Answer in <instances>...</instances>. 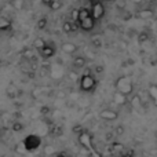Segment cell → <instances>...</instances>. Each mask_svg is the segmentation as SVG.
<instances>
[{
	"instance_id": "20",
	"label": "cell",
	"mask_w": 157,
	"mask_h": 157,
	"mask_svg": "<svg viewBox=\"0 0 157 157\" xmlns=\"http://www.w3.org/2000/svg\"><path fill=\"white\" fill-rule=\"evenodd\" d=\"M11 6H13L14 10L21 11L25 6V0H13V2H11Z\"/></svg>"
},
{
	"instance_id": "9",
	"label": "cell",
	"mask_w": 157,
	"mask_h": 157,
	"mask_svg": "<svg viewBox=\"0 0 157 157\" xmlns=\"http://www.w3.org/2000/svg\"><path fill=\"white\" fill-rule=\"evenodd\" d=\"M61 50H62L65 54L68 55H72L75 54V52L77 51V46L75 43H71V41H65V43H62V46H61Z\"/></svg>"
},
{
	"instance_id": "30",
	"label": "cell",
	"mask_w": 157,
	"mask_h": 157,
	"mask_svg": "<svg viewBox=\"0 0 157 157\" xmlns=\"http://www.w3.org/2000/svg\"><path fill=\"white\" fill-rule=\"evenodd\" d=\"M52 134H54L55 136H59L61 134H62V127H59V125H55V127L52 128Z\"/></svg>"
},
{
	"instance_id": "10",
	"label": "cell",
	"mask_w": 157,
	"mask_h": 157,
	"mask_svg": "<svg viewBox=\"0 0 157 157\" xmlns=\"http://www.w3.org/2000/svg\"><path fill=\"white\" fill-rule=\"evenodd\" d=\"M130 105L134 110H141L142 109V98L139 95H132L130 99Z\"/></svg>"
},
{
	"instance_id": "36",
	"label": "cell",
	"mask_w": 157,
	"mask_h": 157,
	"mask_svg": "<svg viewBox=\"0 0 157 157\" xmlns=\"http://www.w3.org/2000/svg\"><path fill=\"white\" fill-rule=\"evenodd\" d=\"M40 113H41V114H48V113H50V108H47V106L41 108V109H40Z\"/></svg>"
},
{
	"instance_id": "24",
	"label": "cell",
	"mask_w": 157,
	"mask_h": 157,
	"mask_svg": "<svg viewBox=\"0 0 157 157\" xmlns=\"http://www.w3.org/2000/svg\"><path fill=\"white\" fill-rule=\"evenodd\" d=\"M149 37H150L149 33H147L146 30H144V32H141L138 35V41H139V43H145V41L149 40Z\"/></svg>"
},
{
	"instance_id": "17",
	"label": "cell",
	"mask_w": 157,
	"mask_h": 157,
	"mask_svg": "<svg viewBox=\"0 0 157 157\" xmlns=\"http://www.w3.org/2000/svg\"><path fill=\"white\" fill-rule=\"evenodd\" d=\"M110 147H112V153H116V155H123L124 153V146L120 142H113Z\"/></svg>"
},
{
	"instance_id": "2",
	"label": "cell",
	"mask_w": 157,
	"mask_h": 157,
	"mask_svg": "<svg viewBox=\"0 0 157 157\" xmlns=\"http://www.w3.org/2000/svg\"><path fill=\"white\" fill-rule=\"evenodd\" d=\"M116 90L117 91H120L121 94H124V95H131L132 94V91H134V86H132V81L130 80L127 76H121V77H119L116 80Z\"/></svg>"
},
{
	"instance_id": "1",
	"label": "cell",
	"mask_w": 157,
	"mask_h": 157,
	"mask_svg": "<svg viewBox=\"0 0 157 157\" xmlns=\"http://www.w3.org/2000/svg\"><path fill=\"white\" fill-rule=\"evenodd\" d=\"M78 84L83 92H92L97 87V80L91 73H84L83 76L78 77Z\"/></svg>"
},
{
	"instance_id": "19",
	"label": "cell",
	"mask_w": 157,
	"mask_h": 157,
	"mask_svg": "<svg viewBox=\"0 0 157 157\" xmlns=\"http://www.w3.org/2000/svg\"><path fill=\"white\" fill-rule=\"evenodd\" d=\"M46 46V40L41 37H36L35 40H33V48L35 50H40L41 47Z\"/></svg>"
},
{
	"instance_id": "29",
	"label": "cell",
	"mask_w": 157,
	"mask_h": 157,
	"mask_svg": "<svg viewBox=\"0 0 157 157\" xmlns=\"http://www.w3.org/2000/svg\"><path fill=\"white\" fill-rule=\"evenodd\" d=\"M68 76H69V78H71L72 81H78V77H80L75 71H71V72H69Z\"/></svg>"
},
{
	"instance_id": "11",
	"label": "cell",
	"mask_w": 157,
	"mask_h": 157,
	"mask_svg": "<svg viewBox=\"0 0 157 157\" xmlns=\"http://www.w3.org/2000/svg\"><path fill=\"white\" fill-rule=\"evenodd\" d=\"M113 102L117 103V105H125V103L128 102V101H127V95L121 94L120 91H114V94H113Z\"/></svg>"
},
{
	"instance_id": "33",
	"label": "cell",
	"mask_w": 157,
	"mask_h": 157,
	"mask_svg": "<svg viewBox=\"0 0 157 157\" xmlns=\"http://www.w3.org/2000/svg\"><path fill=\"white\" fill-rule=\"evenodd\" d=\"M40 95H41V90H40V88H35V90H33V92H32V97L35 98V99H36V98H39V97H40Z\"/></svg>"
},
{
	"instance_id": "5",
	"label": "cell",
	"mask_w": 157,
	"mask_h": 157,
	"mask_svg": "<svg viewBox=\"0 0 157 157\" xmlns=\"http://www.w3.org/2000/svg\"><path fill=\"white\" fill-rule=\"evenodd\" d=\"M22 142H24L26 152H33V150L39 149V146L41 145V138L37 135H28Z\"/></svg>"
},
{
	"instance_id": "34",
	"label": "cell",
	"mask_w": 157,
	"mask_h": 157,
	"mask_svg": "<svg viewBox=\"0 0 157 157\" xmlns=\"http://www.w3.org/2000/svg\"><path fill=\"white\" fill-rule=\"evenodd\" d=\"M51 153H54V150H52L51 146H46V147H44V155H51Z\"/></svg>"
},
{
	"instance_id": "15",
	"label": "cell",
	"mask_w": 157,
	"mask_h": 157,
	"mask_svg": "<svg viewBox=\"0 0 157 157\" xmlns=\"http://www.w3.org/2000/svg\"><path fill=\"white\" fill-rule=\"evenodd\" d=\"M76 29H77V26H76V24H75V22L65 21L62 24V30L65 33H72V32H75Z\"/></svg>"
},
{
	"instance_id": "18",
	"label": "cell",
	"mask_w": 157,
	"mask_h": 157,
	"mask_svg": "<svg viewBox=\"0 0 157 157\" xmlns=\"http://www.w3.org/2000/svg\"><path fill=\"white\" fill-rule=\"evenodd\" d=\"M91 14H90V8H86V7H83V8H78V13H77V22L78 21H81V19H84V18H87V17H90Z\"/></svg>"
},
{
	"instance_id": "12",
	"label": "cell",
	"mask_w": 157,
	"mask_h": 157,
	"mask_svg": "<svg viewBox=\"0 0 157 157\" xmlns=\"http://www.w3.org/2000/svg\"><path fill=\"white\" fill-rule=\"evenodd\" d=\"M153 15H155V11L152 8H142L138 11V18L141 19H150Z\"/></svg>"
},
{
	"instance_id": "8",
	"label": "cell",
	"mask_w": 157,
	"mask_h": 157,
	"mask_svg": "<svg viewBox=\"0 0 157 157\" xmlns=\"http://www.w3.org/2000/svg\"><path fill=\"white\" fill-rule=\"evenodd\" d=\"M39 52H40V55L44 58V59H50V58H52L55 55V47L54 44H48L46 43V46L41 47L40 50H39Z\"/></svg>"
},
{
	"instance_id": "13",
	"label": "cell",
	"mask_w": 157,
	"mask_h": 157,
	"mask_svg": "<svg viewBox=\"0 0 157 157\" xmlns=\"http://www.w3.org/2000/svg\"><path fill=\"white\" fill-rule=\"evenodd\" d=\"M147 94H149L152 102L155 103V106H157V84H150L149 90H147Z\"/></svg>"
},
{
	"instance_id": "7",
	"label": "cell",
	"mask_w": 157,
	"mask_h": 157,
	"mask_svg": "<svg viewBox=\"0 0 157 157\" xmlns=\"http://www.w3.org/2000/svg\"><path fill=\"white\" fill-rule=\"evenodd\" d=\"M99 117L105 121H114L119 117V112L113 110V109H103V110H101Z\"/></svg>"
},
{
	"instance_id": "6",
	"label": "cell",
	"mask_w": 157,
	"mask_h": 157,
	"mask_svg": "<svg viewBox=\"0 0 157 157\" xmlns=\"http://www.w3.org/2000/svg\"><path fill=\"white\" fill-rule=\"evenodd\" d=\"M95 24H97V21L90 15V17H87V18L78 21V28H80L81 30H84V32H90V30H92L95 28Z\"/></svg>"
},
{
	"instance_id": "39",
	"label": "cell",
	"mask_w": 157,
	"mask_h": 157,
	"mask_svg": "<svg viewBox=\"0 0 157 157\" xmlns=\"http://www.w3.org/2000/svg\"><path fill=\"white\" fill-rule=\"evenodd\" d=\"M41 3H43V4H46V6H48L50 3H51V0H41Z\"/></svg>"
},
{
	"instance_id": "31",
	"label": "cell",
	"mask_w": 157,
	"mask_h": 157,
	"mask_svg": "<svg viewBox=\"0 0 157 157\" xmlns=\"http://www.w3.org/2000/svg\"><path fill=\"white\" fill-rule=\"evenodd\" d=\"M17 153H25L26 152V149H25V146H24V142H21V144H18L17 145Z\"/></svg>"
},
{
	"instance_id": "4",
	"label": "cell",
	"mask_w": 157,
	"mask_h": 157,
	"mask_svg": "<svg viewBox=\"0 0 157 157\" xmlns=\"http://www.w3.org/2000/svg\"><path fill=\"white\" fill-rule=\"evenodd\" d=\"M77 141L78 144H80L81 147H84V149L87 150H94L95 146H94V142H92V136L90 132H87V131H80V132L77 134Z\"/></svg>"
},
{
	"instance_id": "37",
	"label": "cell",
	"mask_w": 157,
	"mask_h": 157,
	"mask_svg": "<svg viewBox=\"0 0 157 157\" xmlns=\"http://www.w3.org/2000/svg\"><path fill=\"white\" fill-rule=\"evenodd\" d=\"M77 13H78V10H73V11H72V18H73L75 21H77Z\"/></svg>"
},
{
	"instance_id": "26",
	"label": "cell",
	"mask_w": 157,
	"mask_h": 157,
	"mask_svg": "<svg viewBox=\"0 0 157 157\" xmlns=\"http://www.w3.org/2000/svg\"><path fill=\"white\" fill-rule=\"evenodd\" d=\"M47 24H48V21H47V18H40V19H39V21H37V29H39V30H43V29H46Z\"/></svg>"
},
{
	"instance_id": "25",
	"label": "cell",
	"mask_w": 157,
	"mask_h": 157,
	"mask_svg": "<svg viewBox=\"0 0 157 157\" xmlns=\"http://www.w3.org/2000/svg\"><path fill=\"white\" fill-rule=\"evenodd\" d=\"M17 91H18V90H17V87L11 84V86H8V88H7V95L10 98H15L17 97Z\"/></svg>"
},
{
	"instance_id": "41",
	"label": "cell",
	"mask_w": 157,
	"mask_h": 157,
	"mask_svg": "<svg viewBox=\"0 0 157 157\" xmlns=\"http://www.w3.org/2000/svg\"><path fill=\"white\" fill-rule=\"evenodd\" d=\"M156 138H157V131H156Z\"/></svg>"
},
{
	"instance_id": "28",
	"label": "cell",
	"mask_w": 157,
	"mask_h": 157,
	"mask_svg": "<svg viewBox=\"0 0 157 157\" xmlns=\"http://www.w3.org/2000/svg\"><path fill=\"white\" fill-rule=\"evenodd\" d=\"M22 55H24L25 58H28V59H32V58H35V54H33V50H25L24 52H22Z\"/></svg>"
},
{
	"instance_id": "3",
	"label": "cell",
	"mask_w": 157,
	"mask_h": 157,
	"mask_svg": "<svg viewBox=\"0 0 157 157\" xmlns=\"http://www.w3.org/2000/svg\"><path fill=\"white\" fill-rule=\"evenodd\" d=\"M90 14L95 21H99L105 15V6H103L102 0H91V8H90Z\"/></svg>"
},
{
	"instance_id": "32",
	"label": "cell",
	"mask_w": 157,
	"mask_h": 157,
	"mask_svg": "<svg viewBox=\"0 0 157 157\" xmlns=\"http://www.w3.org/2000/svg\"><path fill=\"white\" fill-rule=\"evenodd\" d=\"M103 71H105V68H103L102 65H97V66L94 68V72H95V73H98V75L103 73Z\"/></svg>"
},
{
	"instance_id": "21",
	"label": "cell",
	"mask_w": 157,
	"mask_h": 157,
	"mask_svg": "<svg viewBox=\"0 0 157 157\" xmlns=\"http://www.w3.org/2000/svg\"><path fill=\"white\" fill-rule=\"evenodd\" d=\"M48 7L51 8L52 11H58L61 7H62V3H61V0H51V3L48 4Z\"/></svg>"
},
{
	"instance_id": "40",
	"label": "cell",
	"mask_w": 157,
	"mask_h": 157,
	"mask_svg": "<svg viewBox=\"0 0 157 157\" xmlns=\"http://www.w3.org/2000/svg\"><path fill=\"white\" fill-rule=\"evenodd\" d=\"M132 3H135V4H139V3H142V0H131Z\"/></svg>"
},
{
	"instance_id": "27",
	"label": "cell",
	"mask_w": 157,
	"mask_h": 157,
	"mask_svg": "<svg viewBox=\"0 0 157 157\" xmlns=\"http://www.w3.org/2000/svg\"><path fill=\"white\" fill-rule=\"evenodd\" d=\"M22 130H24V124H22V123H19V121L13 123V131L14 132H19V131H22Z\"/></svg>"
},
{
	"instance_id": "35",
	"label": "cell",
	"mask_w": 157,
	"mask_h": 157,
	"mask_svg": "<svg viewBox=\"0 0 157 157\" xmlns=\"http://www.w3.org/2000/svg\"><path fill=\"white\" fill-rule=\"evenodd\" d=\"M80 131H83V127H81L80 124H77V125H75L73 127V132H76V134H78Z\"/></svg>"
},
{
	"instance_id": "14",
	"label": "cell",
	"mask_w": 157,
	"mask_h": 157,
	"mask_svg": "<svg viewBox=\"0 0 157 157\" xmlns=\"http://www.w3.org/2000/svg\"><path fill=\"white\" fill-rule=\"evenodd\" d=\"M11 28V21L7 18V17L0 15V32H4V30H8Z\"/></svg>"
},
{
	"instance_id": "16",
	"label": "cell",
	"mask_w": 157,
	"mask_h": 157,
	"mask_svg": "<svg viewBox=\"0 0 157 157\" xmlns=\"http://www.w3.org/2000/svg\"><path fill=\"white\" fill-rule=\"evenodd\" d=\"M86 63H87L86 58L81 57V55H78V57H76L73 59V66L75 68H77V69H83L84 66H86Z\"/></svg>"
},
{
	"instance_id": "23",
	"label": "cell",
	"mask_w": 157,
	"mask_h": 157,
	"mask_svg": "<svg viewBox=\"0 0 157 157\" xmlns=\"http://www.w3.org/2000/svg\"><path fill=\"white\" fill-rule=\"evenodd\" d=\"M124 132H125L124 125H123V124H117L116 128H114V135H116V136H121V135H124Z\"/></svg>"
},
{
	"instance_id": "38",
	"label": "cell",
	"mask_w": 157,
	"mask_h": 157,
	"mask_svg": "<svg viewBox=\"0 0 157 157\" xmlns=\"http://www.w3.org/2000/svg\"><path fill=\"white\" fill-rule=\"evenodd\" d=\"M112 138H113V134H112V132H108V134H106V136H105L106 141H110Z\"/></svg>"
},
{
	"instance_id": "22",
	"label": "cell",
	"mask_w": 157,
	"mask_h": 157,
	"mask_svg": "<svg viewBox=\"0 0 157 157\" xmlns=\"http://www.w3.org/2000/svg\"><path fill=\"white\" fill-rule=\"evenodd\" d=\"M91 43H92V46L95 47V48H101L102 47V39L99 37V36H95V37H92L91 39Z\"/></svg>"
}]
</instances>
